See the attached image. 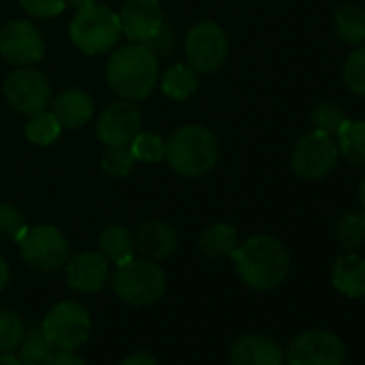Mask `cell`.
Instances as JSON below:
<instances>
[{
  "mask_svg": "<svg viewBox=\"0 0 365 365\" xmlns=\"http://www.w3.org/2000/svg\"><path fill=\"white\" fill-rule=\"evenodd\" d=\"M22 258L37 271H56L71 258L67 237L54 226H26L18 237Z\"/></svg>",
  "mask_w": 365,
  "mask_h": 365,
  "instance_id": "8992f818",
  "label": "cell"
},
{
  "mask_svg": "<svg viewBox=\"0 0 365 365\" xmlns=\"http://www.w3.org/2000/svg\"><path fill=\"white\" fill-rule=\"evenodd\" d=\"M337 150L350 163L365 168V120H344L335 133Z\"/></svg>",
  "mask_w": 365,
  "mask_h": 365,
  "instance_id": "44dd1931",
  "label": "cell"
},
{
  "mask_svg": "<svg viewBox=\"0 0 365 365\" xmlns=\"http://www.w3.org/2000/svg\"><path fill=\"white\" fill-rule=\"evenodd\" d=\"M0 365H22V361L18 354H14V350H9V352H0Z\"/></svg>",
  "mask_w": 365,
  "mask_h": 365,
  "instance_id": "74e56055",
  "label": "cell"
},
{
  "mask_svg": "<svg viewBox=\"0 0 365 365\" xmlns=\"http://www.w3.org/2000/svg\"><path fill=\"white\" fill-rule=\"evenodd\" d=\"M344 82L350 93L365 99V48L354 50L344 63Z\"/></svg>",
  "mask_w": 365,
  "mask_h": 365,
  "instance_id": "f546056e",
  "label": "cell"
},
{
  "mask_svg": "<svg viewBox=\"0 0 365 365\" xmlns=\"http://www.w3.org/2000/svg\"><path fill=\"white\" fill-rule=\"evenodd\" d=\"M46 365H88V363L73 350H54V354L48 359Z\"/></svg>",
  "mask_w": 365,
  "mask_h": 365,
  "instance_id": "e575fe53",
  "label": "cell"
},
{
  "mask_svg": "<svg viewBox=\"0 0 365 365\" xmlns=\"http://www.w3.org/2000/svg\"><path fill=\"white\" fill-rule=\"evenodd\" d=\"M333 286L344 297H365V258L356 254L339 256L333 264Z\"/></svg>",
  "mask_w": 365,
  "mask_h": 365,
  "instance_id": "d6986e66",
  "label": "cell"
},
{
  "mask_svg": "<svg viewBox=\"0 0 365 365\" xmlns=\"http://www.w3.org/2000/svg\"><path fill=\"white\" fill-rule=\"evenodd\" d=\"M239 277L254 290H273L282 286L290 271V256L286 245L269 235H256L230 254Z\"/></svg>",
  "mask_w": 365,
  "mask_h": 365,
  "instance_id": "6da1fadb",
  "label": "cell"
},
{
  "mask_svg": "<svg viewBox=\"0 0 365 365\" xmlns=\"http://www.w3.org/2000/svg\"><path fill=\"white\" fill-rule=\"evenodd\" d=\"M9 279H11V269H9L7 260L0 256V292L9 286Z\"/></svg>",
  "mask_w": 365,
  "mask_h": 365,
  "instance_id": "8d00e7d4",
  "label": "cell"
},
{
  "mask_svg": "<svg viewBox=\"0 0 365 365\" xmlns=\"http://www.w3.org/2000/svg\"><path fill=\"white\" fill-rule=\"evenodd\" d=\"M52 112L63 129H80L91 120L95 112V101L82 88H67L54 99Z\"/></svg>",
  "mask_w": 365,
  "mask_h": 365,
  "instance_id": "ac0fdd59",
  "label": "cell"
},
{
  "mask_svg": "<svg viewBox=\"0 0 365 365\" xmlns=\"http://www.w3.org/2000/svg\"><path fill=\"white\" fill-rule=\"evenodd\" d=\"M168 286L163 269L155 260L131 258L123 264H116L112 275L114 292L129 305H153L157 303Z\"/></svg>",
  "mask_w": 365,
  "mask_h": 365,
  "instance_id": "277c9868",
  "label": "cell"
},
{
  "mask_svg": "<svg viewBox=\"0 0 365 365\" xmlns=\"http://www.w3.org/2000/svg\"><path fill=\"white\" fill-rule=\"evenodd\" d=\"M309 118H312L314 129H316V131H322V133H327V135H335L337 129L341 127V123L346 120L344 112H341L335 103H331V101L318 103V106L312 110V116H309Z\"/></svg>",
  "mask_w": 365,
  "mask_h": 365,
  "instance_id": "1f68e13d",
  "label": "cell"
},
{
  "mask_svg": "<svg viewBox=\"0 0 365 365\" xmlns=\"http://www.w3.org/2000/svg\"><path fill=\"white\" fill-rule=\"evenodd\" d=\"M99 250L106 256V260H112L114 264H123L133 258L135 239L125 226H110L99 237Z\"/></svg>",
  "mask_w": 365,
  "mask_h": 365,
  "instance_id": "7402d4cb",
  "label": "cell"
},
{
  "mask_svg": "<svg viewBox=\"0 0 365 365\" xmlns=\"http://www.w3.org/2000/svg\"><path fill=\"white\" fill-rule=\"evenodd\" d=\"M106 78L110 88L127 99H146L159 80V65L155 52L144 43H133L116 50L106 67Z\"/></svg>",
  "mask_w": 365,
  "mask_h": 365,
  "instance_id": "7a4b0ae2",
  "label": "cell"
},
{
  "mask_svg": "<svg viewBox=\"0 0 365 365\" xmlns=\"http://www.w3.org/2000/svg\"><path fill=\"white\" fill-rule=\"evenodd\" d=\"M71 41L84 54L97 56L110 52L120 39L118 14L106 5H88L78 9L69 26Z\"/></svg>",
  "mask_w": 365,
  "mask_h": 365,
  "instance_id": "5b68a950",
  "label": "cell"
},
{
  "mask_svg": "<svg viewBox=\"0 0 365 365\" xmlns=\"http://www.w3.org/2000/svg\"><path fill=\"white\" fill-rule=\"evenodd\" d=\"M335 239L348 252L359 250L365 243V215L363 213H352V211L350 213H344L337 220Z\"/></svg>",
  "mask_w": 365,
  "mask_h": 365,
  "instance_id": "4316f807",
  "label": "cell"
},
{
  "mask_svg": "<svg viewBox=\"0 0 365 365\" xmlns=\"http://www.w3.org/2000/svg\"><path fill=\"white\" fill-rule=\"evenodd\" d=\"M26 333V322L14 309H0V352H9L20 346Z\"/></svg>",
  "mask_w": 365,
  "mask_h": 365,
  "instance_id": "83f0119b",
  "label": "cell"
},
{
  "mask_svg": "<svg viewBox=\"0 0 365 365\" xmlns=\"http://www.w3.org/2000/svg\"><path fill=\"white\" fill-rule=\"evenodd\" d=\"M239 245V235L230 224H213L198 237V247L211 258L230 256Z\"/></svg>",
  "mask_w": 365,
  "mask_h": 365,
  "instance_id": "603a6c76",
  "label": "cell"
},
{
  "mask_svg": "<svg viewBox=\"0 0 365 365\" xmlns=\"http://www.w3.org/2000/svg\"><path fill=\"white\" fill-rule=\"evenodd\" d=\"M24 131H26V138L33 144H37V146H50V144H54L58 140L63 127H61V123H58V118L54 116L52 110L50 112L48 110H41V112H37V114L31 116V120L26 123Z\"/></svg>",
  "mask_w": 365,
  "mask_h": 365,
  "instance_id": "484cf974",
  "label": "cell"
},
{
  "mask_svg": "<svg viewBox=\"0 0 365 365\" xmlns=\"http://www.w3.org/2000/svg\"><path fill=\"white\" fill-rule=\"evenodd\" d=\"M18 348H20L18 356H20L22 365H46L48 359H50V356L54 354V350H56V348L52 346V341L46 337L41 324H35V322L26 324L24 339L20 341Z\"/></svg>",
  "mask_w": 365,
  "mask_h": 365,
  "instance_id": "cb8c5ba5",
  "label": "cell"
},
{
  "mask_svg": "<svg viewBox=\"0 0 365 365\" xmlns=\"http://www.w3.org/2000/svg\"><path fill=\"white\" fill-rule=\"evenodd\" d=\"M20 7L33 18H56L65 11L67 0H20Z\"/></svg>",
  "mask_w": 365,
  "mask_h": 365,
  "instance_id": "836d02e7",
  "label": "cell"
},
{
  "mask_svg": "<svg viewBox=\"0 0 365 365\" xmlns=\"http://www.w3.org/2000/svg\"><path fill=\"white\" fill-rule=\"evenodd\" d=\"M120 33L133 43L155 41L163 31L159 0H127L118 14Z\"/></svg>",
  "mask_w": 365,
  "mask_h": 365,
  "instance_id": "4fadbf2b",
  "label": "cell"
},
{
  "mask_svg": "<svg viewBox=\"0 0 365 365\" xmlns=\"http://www.w3.org/2000/svg\"><path fill=\"white\" fill-rule=\"evenodd\" d=\"M97 0H67V5H71L73 9H82V7H88V5H95Z\"/></svg>",
  "mask_w": 365,
  "mask_h": 365,
  "instance_id": "f35d334b",
  "label": "cell"
},
{
  "mask_svg": "<svg viewBox=\"0 0 365 365\" xmlns=\"http://www.w3.org/2000/svg\"><path fill=\"white\" fill-rule=\"evenodd\" d=\"M232 365H284V350L275 339L260 333H247L230 346Z\"/></svg>",
  "mask_w": 365,
  "mask_h": 365,
  "instance_id": "2e32d148",
  "label": "cell"
},
{
  "mask_svg": "<svg viewBox=\"0 0 365 365\" xmlns=\"http://www.w3.org/2000/svg\"><path fill=\"white\" fill-rule=\"evenodd\" d=\"M337 144L333 135H327L322 131H312L307 135H301L292 148L290 165L292 172L299 178L305 180H316L327 176L335 165H337Z\"/></svg>",
  "mask_w": 365,
  "mask_h": 365,
  "instance_id": "ba28073f",
  "label": "cell"
},
{
  "mask_svg": "<svg viewBox=\"0 0 365 365\" xmlns=\"http://www.w3.org/2000/svg\"><path fill=\"white\" fill-rule=\"evenodd\" d=\"M24 228H26L24 215L14 205H0V239L18 241Z\"/></svg>",
  "mask_w": 365,
  "mask_h": 365,
  "instance_id": "d6a6232c",
  "label": "cell"
},
{
  "mask_svg": "<svg viewBox=\"0 0 365 365\" xmlns=\"http://www.w3.org/2000/svg\"><path fill=\"white\" fill-rule=\"evenodd\" d=\"M163 159L180 176H205L220 159V142L211 129L202 125H185L176 129L165 142Z\"/></svg>",
  "mask_w": 365,
  "mask_h": 365,
  "instance_id": "3957f363",
  "label": "cell"
},
{
  "mask_svg": "<svg viewBox=\"0 0 365 365\" xmlns=\"http://www.w3.org/2000/svg\"><path fill=\"white\" fill-rule=\"evenodd\" d=\"M3 93L14 110L31 116L46 110L52 99V86L48 78L31 67H18L11 71L5 80Z\"/></svg>",
  "mask_w": 365,
  "mask_h": 365,
  "instance_id": "8fae6325",
  "label": "cell"
},
{
  "mask_svg": "<svg viewBox=\"0 0 365 365\" xmlns=\"http://www.w3.org/2000/svg\"><path fill=\"white\" fill-rule=\"evenodd\" d=\"M46 54V41L35 24L16 20L0 29V56L16 67H31Z\"/></svg>",
  "mask_w": 365,
  "mask_h": 365,
  "instance_id": "7c38bea8",
  "label": "cell"
},
{
  "mask_svg": "<svg viewBox=\"0 0 365 365\" xmlns=\"http://www.w3.org/2000/svg\"><path fill=\"white\" fill-rule=\"evenodd\" d=\"M185 56L198 73L217 71L228 58V37L215 22L196 24L185 37Z\"/></svg>",
  "mask_w": 365,
  "mask_h": 365,
  "instance_id": "30bf717a",
  "label": "cell"
},
{
  "mask_svg": "<svg viewBox=\"0 0 365 365\" xmlns=\"http://www.w3.org/2000/svg\"><path fill=\"white\" fill-rule=\"evenodd\" d=\"M108 260L99 252H82L67 260L65 264V279L71 290L82 294H95L106 286L108 279Z\"/></svg>",
  "mask_w": 365,
  "mask_h": 365,
  "instance_id": "9a60e30c",
  "label": "cell"
},
{
  "mask_svg": "<svg viewBox=\"0 0 365 365\" xmlns=\"http://www.w3.org/2000/svg\"><path fill=\"white\" fill-rule=\"evenodd\" d=\"M120 365H159L155 354H150L148 350H140V352H133L129 354Z\"/></svg>",
  "mask_w": 365,
  "mask_h": 365,
  "instance_id": "d590c367",
  "label": "cell"
},
{
  "mask_svg": "<svg viewBox=\"0 0 365 365\" xmlns=\"http://www.w3.org/2000/svg\"><path fill=\"white\" fill-rule=\"evenodd\" d=\"M142 127V112L127 99L110 103L97 123V138L106 146H123L129 144Z\"/></svg>",
  "mask_w": 365,
  "mask_h": 365,
  "instance_id": "5bb4252c",
  "label": "cell"
},
{
  "mask_svg": "<svg viewBox=\"0 0 365 365\" xmlns=\"http://www.w3.org/2000/svg\"><path fill=\"white\" fill-rule=\"evenodd\" d=\"M129 146H131V153H133L135 161H144V163H157L165 155V142H163V138L157 135V133H148V131L146 133L140 131L129 142Z\"/></svg>",
  "mask_w": 365,
  "mask_h": 365,
  "instance_id": "f1b7e54d",
  "label": "cell"
},
{
  "mask_svg": "<svg viewBox=\"0 0 365 365\" xmlns=\"http://www.w3.org/2000/svg\"><path fill=\"white\" fill-rule=\"evenodd\" d=\"M41 329L54 348L76 350L88 339L91 314L84 305L76 301H63L46 314Z\"/></svg>",
  "mask_w": 365,
  "mask_h": 365,
  "instance_id": "52a82bcc",
  "label": "cell"
},
{
  "mask_svg": "<svg viewBox=\"0 0 365 365\" xmlns=\"http://www.w3.org/2000/svg\"><path fill=\"white\" fill-rule=\"evenodd\" d=\"M359 200H361V205H363V209H365V176H363L361 185H359Z\"/></svg>",
  "mask_w": 365,
  "mask_h": 365,
  "instance_id": "ab89813d",
  "label": "cell"
},
{
  "mask_svg": "<svg viewBox=\"0 0 365 365\" xmlns=\"http://www.w3.org/2000/svg\"><path fill=\"white\" fill-rule=\"evenodd\" d=\"M333 26L337 37L348 46H361L365 41V11L356 5H344L335 11Z\"/></svg>",
  "mask_w": 365,
  "mask_h": 365,
  "instance_id": "d4e9b609",
  "label": "cell"
},
{
  "mask_svg": "<svg viewBox=\"0 0 365 365\" xmlns=\"http://www.w3.org/2000/svg\"><path fill=\"white\" fill-rule=\"evenodd\" d=\"M135 163V157L131 153V146L129 144H123V146H108L106 153H103V159H101V168L112 174V176H129L131 168Z\"/></svg>",
  "mask_w": 365,
  "mask_h": 365,
  "instance_id": "4dcf8cb0",
  "label": "cell"
},
{
  "mask_svg": "<svg viewBox=\"0 0 365 365\" xmlns=\"http://www.w3.org/2000/svg\"><path fill=\"white\" fill-rule=\"evenodd\" d=\"M344 341L335 333L322 329L297 335L284 354L286 365H344Z\"/></svg>",
  "mask_w": 365,
  "mask_h": 365,
  "instance_id": "9c48e42d",
  "label": "cell"
},
{
  "mask_svg": "<svg viewBox=\"0 0 365 365\" xmlns=\"http://www.w3.org/2000/svg\"><path fill=\"white\" fill-rule=\"evenodd\" d=\"M133 239L135 250L148 260H165L176 252V232L165 222H142Z\"/></svg>",
  "mask_w": 365,
  "mask_h": 365,
  "instance_id": "e0dca14e",
  "label": "cell"
},
{
  "mask_svg": "<svg viewBox=\"0 0 365 365\" xmlns=\"http://www.w3.org/2000/svg\"><path fill=\"white\" fill-rule=\"evenodd\" d=\"M198 88V71L190 65L176 63L161 76V93L174 101L190 99Z\"/></svg>",
  "mask_w": 365,
  "mask_h": 365,
  "instance_id": "ffe728a7",
  "label": "cell"
}]
</instances>
